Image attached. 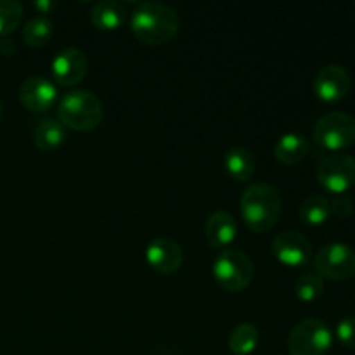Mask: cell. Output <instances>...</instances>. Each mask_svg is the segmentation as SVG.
<instances>
[{"label": "cell", "instance_id": "1", "mask_svg": "<svg viewBox=\"0 0 355 355\" xmlns=\"http://www.w3.org/2000/svg\"><path fill=\"white\" fill-rule=\"evenodd\" d=\"M180 26V17L172 6L163 2H141L130 16L132 33L149 45L172 40Z\"/></svg>", "mask_w": 355, "mask_h": 355}, {"label": "cell", "instance_id": "2", "mask_svg": "<svg viewBox=\"0 0 355 355\" xmlns=\"http://www.w3.org/2000/svg\"><path fill=\"white\" fill-rule=\"evenodd\" d=\"M241 215L253 232H267L279 222L283 198L270 184H250L241 196Z\"/></svg>", "mask_w": 355, "mask_h": 355}, {"label": "cell", "instance_id": "3", "mask_svg": "<svg viewBox=\"0 0 355 355\" xmlns=\"http://www.w3.org/2000/svg\"><path fill=\"white\" fill-rule=\"evenodd\" d=\"M58 118L62 127L76 132H92L103 123V101L90 90H71L59 101Z\"/></svg>", "mask_w": 355, "mask_h": 355}, {"label": "cell", "instance_id": "4", "mask_svg": "<svg viewBox=\"0 0 355 355\" xmlns=\"http://www.w3.org/2000/svg\"><path fill=\"white\" fill-rule=\"evenodd\" d=\"M255 274L252 259L241 250L225 248L214 262V277L224 290L241 291L250 286Z\"/></svg>", "mask_w": 355, "mask_h": 355}, {"label": "cell", "instance_id": "5", "mask_svg": "<svg viewBox=\"0 0 355 355\" xmlns=\"http://www.w3.org/2000/svg\"><path fill=\"white\" fill-rule=\"evenodd\" d=\"M333 335L324 321L315 318L304 319L288 336L290 355H324L331 349Z\"/></svg>", "mask_w": 355, "mask_h": 355}, {"label": "cell", "instance_id": "6", "mask_svg": "<svg viewBox=\"0 0 355 355\" xmlns=\"http://www.w3.org/2000/svg\"><path fill=\"white\" fill-rule=\"evenodd\" d=\"M314 141L328 151H340L355 142V116L345 111H331L315 121Z\"/></svg>", "mask_w": 355, "mask_h": 355}, {"label": "cell", "instance_id": "7", "mask_svg": "<svg viewBox=\"0 0 355 355\" xmlns=\"http://www.w3.org/2000/svg\"><path fill=\"white\" fill-rule=\"evenodd\" d=\"M315 270L329 281H347L355 276V252L345 243H329L314 259Z\"/></svg>", "mask_w": 355, "mask_h": 355}, {"label": "cell", "instance_id": "8", "mask_svg": "<svg viewBox=\"0 0 355 355\" xmlns=\"http://www.w3.org/2000/svg\"><path fill=\"white\" fill-rule=\"evenodd\" d=\"M318 180L326 191L343 194L355 182V159L345 153H335L318 166Z\"/></svg>", "mask_w": 355, "mask_h": 355}, {"label": "cell", "instance_id": "9", "mask_svg": "<svg viewBox=\"0 0 355 355\" xmlns=\"http://www.w3.org/2000/svg\"><path fill=\"white\" fill-rule=\"evenodd\" d=\"M272 255L283 266L302 267L311 262L312 243L298 231H283L272 239Z\"/></svg>", "mask_w": 355, "mask_h": 355}, {"label": "cell", "instance_id": "10", "mask_svg": "<svg viewBox=\"0 0 355 355\" xmlns=\"http://www.w3.org/2000/svg\"><path fill=\"white\" fill-rule=\"evenodd\" d=\"M52 76L62 87H75L85 78L89 71V59L85 52L76 47L62 49L51 62Z\"/></svg>", "mask_w": 355, "mask_h": 355}, {"label": "cell", "instance_id": "11", "mask_svg": "<svg viewBox=\"0 0 355 355\" xmlns=\"http://www.w3.org/2000/svg\"><path fill=\"white\" fill-rule=\"evenodd\" d=\"M352 89L350 73L340 64H328L314 78V94L324 103H336L347 97Z\"/></svg>", "mask_w": 355, "mask_h": 355}, {"label": "cell", "instance_id": "12", "mask_svg": "<svg viewBox=\"0 0 355 355\" xmlns=\"http://www.w3.org/2000/svg\"><path fill=\"white\" fill-rule=\"evenodd\" d=\"M146 260L159 274H173L184 262L182 248L172 238L158 236L146 246Z\"/></svg>", "mask_w": 355, "mask_h": 355}, {"label": "cell", "instance_id": "13", "mask_svg": "<svg viewBox=\"0 0 355 355\" xmlns=\"http://www.w3.org/2000/svg\"><path fill=\"white\" fill-rule=\"evenodd\" d=\"M58 97V89L44 76H30L19 87V101L28 111L38 114L51 110Z\"/></svg>", "mask_w": 355, "mask_h": 355}, {"label": "cell", "instance_id": "14", "mask_svg": "<svg viewBox=\"0 0 355 355\" xmlns=\"http://www.w3.org/2000/svg\"><path fill=\"white\" fill-rule=\"evenodd\" d=\"M238 234L234 217L225 210H217L205 222V236L214 248H227Z\"/></svg>", "mask_w": 355, "mask_h": 355}, {"label": "cell", "instance_id": "15", "mask_svg": "<svg viewBox=\"0 0 355 355\" xmlns=\"http://www.w3.org/2000/svg\"><path fill=\"white\" fill-rule=\"evenodd\" d=\"M309 155V141L305 135L290 132V134L281 135L279 141L274 146V156L279 163L288 166L298 165L304 162L305 156Z\"/></svg>", "mask_w": 355, "mask_h": 355}, {"label": "cell", "instance_id": "16", "mask_svg": "<svg viewBox=\"0 0 355 355\" xmlns=\"http://www.w3.org/2000/svg\"><path fill=\"white\" fill-rule=\"evenodd\" d=\"M127 17V7L118 0H101L90 10V21L96 28L113 31L123 24Z\"/></svg>", "mask_w": 355, "mask_h": 355}, {"label": "cell", "instance_id": "17", "mask_svg": "<svg viewBox=\"0 0 355 355\" xmlns=\"http://www.w3.org/2000/svg\"><path fill=\"white\" fill-rule=\"evenodd\" d=\"M224 166L232 179L239 180V182H248L255 173L257 162L250 149L241 148V146H232L225 151Z\"/></svg>", "mask_w": 355, "mask_h": 355}, {"label": "cell", "instance_id": "18", "mask_svg": "<svg viewBox=\"0 0 355 355\" xmlns=\"http://www.w3.org/2000/svg\"><path fill=\"white\" fill-rule=\"evenodd\" d=\"M64 139L66 128L62 127L61 121L54 118L40 120L33 128V141L42 151H55L64 142Z\"/></svg>", "mask_w": 355, "mask_h": 355}, {"label": "cell", "instance_id": "19", "mask_svg": "<svg viewBox=\"0 0 355 355\" xmlns=\"http://www.w3.org/2000/svg\"><path fill=\"white\" fill-rule=\"evenodd\" d=\"M331 215V203L322 194H309L300 205V218L307 225H322Z\"/></svg>", "mask_w": 355, "mask_h": 355}, {"label": "cell", "instance_id": "20", "mask_svg": "<svg viewBox=\"0 0 355 355\" xmlns=\"http://www.w3.org/2000/svg\"><path fill=\"white\" fill-rule=\"evenodd\" d=\"M54 35V24L47 16H35L23 28V40L30 47H44Z\"/></svg>", "mask_w": 355, "mask_h": 355}, {"label": "cell", "instance_id": "21", "mask_svg": "<svg viewBox=\"0 0 355 355\" xmlns=\"http://www.w3.org/2000/svg\"><path fill=\"white\" fill-rule=\"evenodd\" d=\"M259 329L253 324L243 322V324L236 326L229 335V349L234 355H250L259 345Z\"/></svg>", "mask_w": 355, "mask_h": 355}, {"label": "cell", "instance_id": "22", "mask_svg": "<svg viewBox=\"0 0 355 355\" xmlns=\"http://www.w3.org/2000/svg\"><path fill=\"white\" fill-rule=\"evenodd\" d=\"M324 293V281L319 274L307 272L295 283V295L302 302H314Z\"/></svg>", "mask_w": 355, "mask_h": 355}, {"label": "cell", "instance_id": "23", "mask_svg": "<svg viewBox=\"0 0 355 355\" xmlns=\"http://www.w3.org/2000/svg\"><path fill=\"white\" fill-rule=\"evenodd\" d=\"M23 6L16 0H0V37H7L19 26Z\"/></svg>", "mask_w": 355, "mask_h": 355}, {"label": "cell", "instance_id": "24", "mask_svg": "<svg viewBox=\"0 0 355 355\" xmlns=\"http://www.w3.org/2000/svg\"><path fill=\"white\" fill-rule=\"evenodd\" d=\"M336 338L347 349H355V315H347L336 324Z\"/></svg>", "mask_w": 355, "mask_h": 355}, {"label": "cell", "instance_id": "25", "mask_svg": "<svg viewBox=\"0 0 355 355\" xmlns=\"http://www.w3.org/2000/svg\"><path fill=\"white\" fill-rule=\"evenodd\" d=\"M329 203H331V214H335L338 218H347L352 215L354 211L352 198L345 196V194H336V196L333 198V201H329Z\"/></svg>", "mask_w": 355, "mask_h": 355}, {"label": "cell", "instance_id": "26", "mask_svg": "<svg viewBox=\"0 0 355 355\" xmlns=\"http://www.w3.org/2000/svg\"><path fill=\"white\" fill-rule=\"evenodd\" d=\"M14 52H16V44H14V40H9V38L3 37L2 40H0V54L12 55Z\"/></svg>", "mask_w": 355, "mask_h": 355}, {"label": "cell", "instance_id": "27", "mask_svg": "<svg viewBox=\"0 0 355 355\" xmlns=\"http://www.w3.org/2000/svg\"><path fill=\"white\" fill-rule=\"evenodd\" d=\"M33 6H35V9L40 10L42 14H47L49 10L54 9L55 3H54V2H45V0H38V2H35Z\"/></svg>", "mask_w": 355, "mask_h": 355}, {"label": "cell", "instance_id": "28", "mask_svg": "<svg viewBox=\"0 0 355 355\" xmlns=\"http://www.w3.org/2000/svg\"><path fill=\"white\" fill-rule=\"evenodd\" d=\"M2 114H3V107H2V101H0V120H2Z\"/></svg>", "mask_w": 355, "mask_h": 355}]
</instances>
